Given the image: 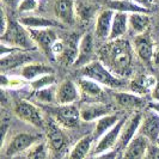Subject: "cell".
Listing matches in <instances>:
<instances>
[{
  "instance_id": "obj_9",
  "label": "cell",
  "mask_w": 159,
  "mask_h": 159,
  "mask_svg": "<svg viewBox=\"0 0 159 159\" xmlns=\"http://www.w3.org/2000/svg\"><path fill=\"white\" fill-rule=\"evenodd\" d=\"M141 121H143V112L140 111L133 112L129 117H127L125 125H123V128H122V132H121V135H120L119 139V143L116 145L115 150H117L120 153L123 152V150L128 146V143L139 134Z\"/></svg>"
},
{
  "instance_id": "obj_43",
  "label": "cell",
  "mask_w": 159,
  "mask_h": 159,
  "mask_svg": "<svg viewBox=\"0 0 159 159\" xmlns=\"http://www.w3.org/2000/svg\"><path fill=\"white\" fill-rule=\"evenodd\" d=\"M153 62L159 64V44L154 47V56H153Z\"/></svg>"
},
{
  "instance_id": "obj_23",
  "label": "cell",
  "mask_w": 159,
  "mask_h": 159,
  "mask_svg": "<svg viewBox=\"0 0 159 159\" xmlns=\"http://www.w3.org/2000/svg\"><path fill=\"white\" fill-rule=\"evenodd\" d=\"M111 107L103 103H86L80 108V117L84 122L97 121L105 115L111 114Z\"/></svg>"
},
{
  "instance_id": "obj_29",
  "label": "cell",
  "mask_w": 159,
  "mask_h": 159,
  "mask_svg": "<svg viewBox=\"0 0 159 159\" xmlns=\"http://www.w3.org/2000/svg\"><path fill=\"white\" fill-rule=\"evenodd\" d=\"M108 8H111L115 12H125V13H150V10L136 5L132 0H111L108 2Z\"/></svg>"
},
{
  "instance_id": "obj_20",
  "label": "cell",
  "mask_w": 159,
  "mask_h": 159,
  "mask_svg": "<svg viewBox=\"0 0 159 159\" xmlns=\"http://www.w3.org/2000/svg\"><path fill=\"white\" fill-rule=\"evenodd\" d=\"M20 24L29 30H41V29H54V28H64V25L59 20H54L52 18L43 16H23L18 20Z\"/></svg>"
},
{
  "instance_id": "obj_14",
  "label": "cell",
  "mask_w": 159,
  "mask_h": 159,
  "mask_svg": "<svg viewBox=\"0 0 159 159\" xmlns=\"http://www.w3.org/2000/svg\"><path fill=\"white\" fill-rule=\"evenodd\" d=\"M154 44L152 41L150 32H145L141 35L134 36L133 48L135 52L136 56L143 61V64L151 65L153 62V56H154Z\"/></svg>"
},
{
  "instance_id": "obj_25",
  "label": "cell",
  "mask_w": 159,
  "mask_h": 159,
  "mask_svg": "<svg viewBox=\"0 0 159 159\" xmlns=\"http://www.w3.org/2000/svg\"><path fill=\"white\" fill-rule=\"evenodd\" d=\"M129 29V15L125 12H115L112 19L111 31L108 41H115L122 39Z\"/></svg>"
},
{
  "instance_id": "obj_16",
  "label": "cell",
  "mask_w": 159,
  "mask_h": 159,
  "mask_svg": "<svg viewBox=\"0 0 159 159\" xmlns=\"http://www.w3.org/2000/svg\"><path fill=\"white\" fill-rule=\"evenodd\" d=\"M56 20L62 25H73L77 20V11L74 0H56L54 4Z\"/></svg>"
},
{
  "instance_id": "obj_1",
  "label": "cell",
  "mask_w": 159,
  "mask_h": 159,
  "mask_svg": "<svg viewBox=\"0 0 159 159\" xmlns=\"http://www.w3.org/2000/svg\"><path fill=\"white\" fill-rule=\"evenodd\" d=\"M98 54L99 60L119 78L130 75L135 52L128 40L108 41Z\"/></svg>"
},
{
  "instance_id": "obj_19",
  "label": "cell",
  "mask_w": 159,
  "mask_h": 159,
  "mask_svg": "<svg viewBox=\"0 0 159 159\" xmlns=\"http://www.w3.org/2000/svg\"><path fill=\"white\" fill-rule=\"evenodd\" d=\"M151 143L145 136L138 135L128 143L121 154V159H143Z\"/></svg>"
},
{
  "instance_id": "obj_28",
  "label": "cell",
  "mask_w": 159,
  "mask_h": 159,
  "mask_svg": "<svg viewBox=\"0 0 159 159\" xmlns=\"http://www.w3.org/2000/svg\"><path fill=\"white\" fill-rule=\"evenodd\" d=\"M77 84L79 86L81 95L86 96L88 98L96 99V98H99L101 96L103 95V86L99 85L95 80L90 79V78L80 77L78 81H77Z\"/></svg>"
},
{
  "instance_id": "obj_37",
  "label": "cell",
  "mask_w": 159,
  "mask_h": 159,
  "mask_svg": "<svg viewBox=\"0 0 159 159\" xmlns=\"http://www.w3.org/2000/svg\"><path fill=\"white\" fill-rule=\"evenodd\" d=\"M119 158H120V152L117 150H111V151L96 154V156H93V158L91 159H119Z\"/></svg>"
},
{
  "instance_id": "obj_11",
  "label": "cell",
  "mask_w": 159,
  "mask_h": 159,
  "mask_svg": "<svg viewBox=\"0 0 159 159\" xmlns=\"http://www.w3.org/2000/svg\"><path fill=\"white\" fill-rule=\"evenodd\" d=\"M139 134L145 136L151 143H156L159 138V114L146 108L143 112V121Z\"/></svg>"
},
{
  "instance_id": "obj_34",
  "label": "cell",
  "mask_w": 159,
  "mask_h": 159,
  "mask_svg": "<svg viewBox=\"0 0 159 159\" xmlns=\"http://www.w3.org/2000/svg\"><path fill=\"white\" fill-rule=\"evenodd\" d=\"M28 81L23 79L22 77H10L6 75L5 73L1 74V88L2 90H17V89H22L25 86Z\"/></svg>"
},
{
  "instance_id": "obj_18",
  "label": "cell",
  "mask_w": 159,
  "mask_h": 159,
  "mask_svg": "<svg viewBox=\"0 0 159 159\" xmlns=\"http://www.w3.org/2000/svg\"><path fill=\"white\" fill-rule=\"evenodd\" d=\"M95 55V40L91 34H85L79 40L78 57L74 62V67H85L86 65L93 61L92 56Z\"/></svg>"
},
{
  "instance_id": "obj_17",
  "label": "cell",
  "mask_w": 159,
  "mask_h": 159,
  "mask_svg": "<svg viewBox=\"0 0 159 159\" xmlns=\"http://www.w3.org/2000/svg\"><path fill=\"white\" fill-rule=\"evenodd\" d=\"M114 15L115 11H112L111 8H104L101 12H98L95 23V36L97 40H109Z\"/></svg>"
},
{
  "instance_id": "obj_2",
  "label": "cell",
  "mask_w": 159,
  "mask_h": 159,
  "mask_svg": "<svg viewBox=\"0 0 159 159\" xmlns=\"http://www.w3.org/2000/svg\"><path fill=\"white\" fill-rule=\"evenodd\" d=\"M0 37H1V43L7 44L10 47L18 48L26 52H35L39 49L32 40L29 29H26L23 24L16 20L8 22L6 31L0 35Z\"/></svg>"
},
{
  "instance_id": "obj_7",
  "label": "cell",
  "mask_w": 159,
  "mask_h": 159,
  "mask_svg": "<svg viewBox=\"0 0 159 159\" xmlns=\"http://www.w3.org/2000/svg\"><path fill=\"white\" fill-rule=\"evenodd\" d=\"M44 130H46V143L49 150L54 153L62 151L67 143V136L65 134L64 128L52 116H48V119H46Z\"/></svg>"
},
{
  "instance_id": "obj_5",
  "label": "cell",
  "mask_w": 159,
  "mask_h": 159,
  "mask_svg": "<svg viewBox=\"0 0 159 159\" xmlns=\"http://www.w3.org/2000/svg\"><path fill=\"white\" fill-rule=\"evenodd\" d=\"M13 112L19 120L35 128L44 129L46 119L41 109L26 99H17L13 104Z\"/></svg>"
},
{
  "instance_id": "obj_3",
  "label": "cell",
  "mask_w": 159,
  "mask_h": 159,
  "mask_svg": "<svg viewBox=\"0 0 159 159\" xmlns=\"http://www.w3.org/2000/svg\"><path fill=\"white\" fill-rule=\"evenodd\" d=\"M80 73L81 77L95 80L103 88L121 89L125 84V81L117 75H115L101 60H93L92 62L83 67Z\"/></svg>"
},
{
  "instance_id": "obj_35",
  "label": "cell",
  "mask_w": 159,
  "mask_h": 159,
  "mask_svg": "<svg viewBox=\"0 0 159 159\" xmlns=\"http://www.w3.org/2000/svg\"><path fill=\"white\" fill-rule=\"evenodd\" d=\"M53 85H56L55 74H46V75H42V77H40V78H37L36 80L30 83V88H31L34 92L39 91L41 89L53 86Z\"/></svg>"
},
{
  "instance_id": "obj_27",
  "label": "cell",
  "mask_w": 159,
  "mask_h": 159,
  "mask_svg": "<svg viewBox=\"0 0 159 159\" xmlns=\"http://www.w3.org/2000/svg\"><path fill=\"white\" fill-rule=\"evenodd\" d=\"M122 116L123 115H120V114H109V115H105L99 120H97L93 133H92V135L95 136L96 141L99 138H102L107 132H109L120 120L122 119Z\"/></svg>"
},
{
  "instance_id": "obj_32",
  "label": "cell",
  "mask_w": 159,
  "mask_h": 159,
  "mask_svg": "<svg viewBox=\"0 0 159 159\" xmlns=\"http://www.w3.org/2000/svg\"><path fill=\"white\" fill-rule=\"evenodd\" d=\"M56 90H57L56 85L41 89L39 91H35L34 92V97L40 103H43V104L56 103Z\"/></svg>"
},
{
  "instance_id": "obj_38",
  "label": "cell",
  "mask_w": 159,
  "mask_h": 159,
  "mask_svg": "<svg viewBox=\"0 0 159 159\" xmlns=\"http://www.w3.org/2000/svg\"><path fill=\"white\" fill-rule=\"evenodd\" d=\"M143 159H159V147L156 143H151Z\"/></svg>"
},
{
  "instance_id": "obj_33",
  "label": "cell",
  "mask_w": 159,
  "mask_h": 159,
  "mask_svg": "<svg viewBox=\"0 0 159 159\" xmlns=\"http://www.w3.org/2000/svg\"><path fill=\"white\" fill-rule=\"evenodd\" d=\"M49 147L46 141H40L34 145L29 151L25 153V159H48L49 157Z\"/></svg>"
},
{
  "instance_id": "obj_26",
  "label": "cell",
  "mask_w": 159,
  "mask_h": 159,
  "mask_svg": "<svg viewBox=\"0 0 159 159\" xmlns=\"http://www.w3.org/2000/svg\"><path fill=\"white\" fill-rule=\"evenodd\" d=\"M96 141L95 136L92 134L83 136L81 139H79L77 143L72 147V150L70 151V154L67 156L68 159H86L91 148L93 146V143Z\"/></svg>"
},
{
  "instance_id": "obj_13",
  "label": "cell",
  "mask_w": 159,
  "mask_h": 159,
  "mask_svg": "<svg viewBox=\"0 0 159 159\" xmlns=\"http://www.w3.org/2000/svg\"><path fill=\"white\" fill-rule=\"evenodd\" d=\"M81 92L77 83L71 79L61 81L56 90V104L57 105H70L79 101Z\"/></svg>"
},
{
  "instance_id": "obj_12",
  "label": "cell",
  "mask_w": 159,
  "mask_h": 159,
  "mask_svg": "<svg viewBox=\"0 0 159 159\" xmlns=\"http://www.w3.org/2000/svg\"><path fill=\"white\" fill-rule=\"evenodd\" d=\"M35 44L42 53H44L49 59H54L53 56V46L57 41V35L54 29H41V30H29Z\"/></svg>"
},
{
  "instance_id": "obj_24",
  "label": "cell",
  "mask_w": 159,
  "mask_h": 159,
  "mask_svg": "<svg viewBox=\"0 0 159 159\" xmlns=\"http://www.w3.org/2000/svg\"><path fill=\"white\" fill-rule=\"evenodd\" d=\"M115 101L119 104V107L123 109H132V110H139L145 105V98L143 96H139L133 92H126V91H119L115 92Z\"/></svg>"
},
{
  "instance_id": "obj_45",
  "label": "cell",
  "mask_w": 159,
  "mask_h": 159,
  "mask_svg": "<svg viewBox=\"0 0 159 159\" xmlns=\"http://www.w3.org/2000/svg\"><path fill=\"white\" fill-rule=\"evenodd\" d=\"M156 145H157V146H158V147H159V138H158V140L156 141Z\"/></svg>"
},
{
  "instance_id": "obj_10",
  "label": "cell",
  "mask_w": 159,
  "mask_h": 159,
  "mask_svg": "<svg viewBox=\"0 0 159 159\" xmlns=\"http://www.w3.org/2000/svg\"><path fill=\"white\" fill-rule=\"evenodd\" d=\"M126 120H127V116H122V119L120 120L109 132H107L102 138H99L97 140V143L95 145L93 151H92L93 156L116 148V145L119 143L120 135H121V132H122V128H123Z\"/></svg>"
},
{
  "instance_id": "obj_36",
  "label": "cell",
  "mask_w": 159,
  "mask_h": 159,
  "mask_svg": "<svg viewBox=\"0 0 159 159\" xmlns=\"http://www.w3.org/2000/svg\"><path fill=\"white\" fill-rule=\"evenodd\" d=\"M39 7V0H22L18 6V11L20 13H30Z\"/></svg>"
},
{
  "instance_id": "obj_42",
  "label": "cell",
  "mask_w": 159,
  "mask_h": 159,
  "mask_svg": "<svg viewBox=\"0 0 159 159\" xmlns=\"http://www.w3.org/2000/svg\"><path fill=\"white\" fill-rule=\"evenodd\" d=\"M146 108H148V109H151V110H153V111H156L159 114V102L152 101V102H150V103L147 104Z\"/></svg>"
},
{
  "instance_id": "obj_48",
  "label": "cell",
  "mask_w": 159,
  "mask_h": 159,
  "mask_svg": "<svg viewBox=\"0 0 159 159\" xmlns=\"http://www.w3.org/2000/svg\"><path fill=\"white\" fill-rule=\"evenodd\" d=\"M119 159H121V156H120V158H119Z\"/></svg>"
},
{
  "instance_id": "obj_30",
  "label": "cell",
  "mask_w": 159,
  "mask_h": 159,
  "mask_svg": "<svg viewBox=\"0 0 159 159\" xmlns=\"http://www.w3.org/2000/svg\"><path fill=\"white\" fill-rule=\"evenodd\" d=\"M151 19L148 13H130L129 15V29L138 36L148 31Z\"/></svg>"
},
{
  "instance_id": "obj_21",
  "label": "cell",
  "mask_w": 159,
  "mask_h": 159,
  "mask_svg": "<svg viewBox=\"0 0 159 159\" xmlns=\"http://www.w3.org/2000/svg\"><path fill=\"white\" fill-rule=\"evenodd\" d=\"M157 77L151 74H139L134 77L129 83V90L130 92L136 93L139 96L151 95L153 89L156 86Z\"/></svg>"
},
{
  "instance_id": "obj_47",
  "label": "cell",
  "mask_w": 159,
  "mask_h": 159,
  "mask_svg": "<svg viewBox=\"0 0 159 159\" xmlns=\"http://www.w3.org/2000/svg\"><path fill=\"white\" fill-rule=\"evenodd\" d=\"M154 1H159V0H154Z\"/></svg>"
},
{
  "instance_id": "obj_31",
  "label": "cell",
  "mask_w": 159,
  "mask_h": 159,
  "mask_svg": "<svg viewBox=\"0 0 159 159\" xmlns=\"http://www.w3.org/2000/svg\"><path fill=\"white\" fill-rule=\"evenodd\" d=\"M97 8L98 6L95 4H91L88 1H80L75 4V11H77V18L84 22V23H88L91 20V18L95 16L96 12H97Z\"/></svg>"
},
{
  "instance_id": "obj_41",
  "label": "cell",
  "mask_w": 159,
  "mask_h": 159,
  "mask_svg": "<svg viewBox=\"0 0 159 159\" xmlns=\"http://www.w3.org/2000/svg\"><path fill=\"white\" fill-rule=\"evenodd\" d=\"M152 98H153V101H156V102H159V75H157V81H156V86L153 89V91H152Z\"/></svg>"
},
{
  "instance_id": "obj_46",
  "label": "cell",
  "mask_w": 159,
  "mask_h": 159,
  "mask_svg": "<svg viewBox=\"0 0 159 159\" xmlns=\"http://www.w3.org/2000/svg\"><path fill=\"white\" fill-rule=\"evenodd\" d=\"M64 159H68V158H67V157H65V158Z\"/></svg>"
},
{
  "instance_id": "obj_8",
  "label": "cell",
  "mask_w": 159,
  "mask_h": 159,
  "mask_svg": "<svg viewBox=\"0 0 159 159\" xmlns=\"http://www.w3.org/2000/svg\"><path fill=\"white\" fill-rule=\"evenodd\" d=\"M64 129H72L79 126L81 121L80 109L75 104L70 105H57L54 109L53 115H50Z\"/></svg>"
},
{
  "instance_id": "obj_6",
  "label": "cell",
  "mask_w": 159,
  "mask_h": 159,
  "mask_svg": "<svg viewBox=\"0 0 159 159\" xmlns=\"http://www.w3.org/2000/svg\"><path fill=\"white\" fill-rule=\"evenodd\" d=\"M79 50V42H77L74 36H70L67 40L57 39L53 46V56L59 62L65 66H73Z\"/></svg>"
},
{
  "instance_id": "obj_15",
  "label": "cell",
  "mask_w": 159,
  "mask_h": 159,
  "mask_svg": "<svg viewBox=\"0 0 159 159\" xmlns=\"http://www.w3.org/2000/svg\"><path fill=\"white\" fill-rule=\"evenodd\" d=\"M34 62V59L30 55L29 52L26 50H16V52H12L10 54L1 56L0 59V68L1 72L5 73L7 71H12L19 66H25V65Z\"/></svg>"
},
{
  "instance_id": "obj_22",
  "label": "cell",
  "mask_w": 159,
  "mask_h": 159,
  "mask_svg": "<svg viewBox=\"0 0 159 159\" xmlns=\"http://www.w3.org/2000/svg\"><path fill=\"white\" fill-rule=\"evenodd\" d=\"M55 70L50 65L43 64V62H30L20 68V77L25 79L28 83H31L37 78L46 74H54Z\"/></svg>"
},
{
  "instance_id": "obj_44",
  "label": "cell",
  "mask_w": 159,
  "mask_h": 159,
  "mask_svg": "<svg viewBox=\"0 0 159 159\" xmlns=\"http://www.w3.org/2000/svg\"><path fill=\"white\" fill-rule=\"evenodd\" d=\"M11 159H25V156H18V157H13V158H11Z\"/></svg>"
},
{
  "instance_id": "obj_39",
  "label": "cell",
  "mask_w": 159,
  "mask_h": 159,
  "mask_svg": "<svg viewBox=\"0 0 159 159\" xmlns=\"http://www.w3.org/2000/svg\"><path fill=\"white\" fill-rule=\"evenodd\" d=\"M132 1H134L136 5L146 8V10H150V11H151V7H152V5H153V2H154V0H132Z\"/></svg>"
},
{
  "instance_id": "obj_40",
  "label": "cell",
  "mask_w": 159,
  "mask_h": 159,
  "mask_svg": "<svg viewBox=\"0 0 159 159\" xmlns=\"http://www.w3.org/2000/svg\"><path fill=\"white\" fill-rule=\"evenodd\" d=\"M20 2H22V0H2V4L6 5L8 8H12V10L18 8Z\"/></svg>"
},
{
  "instance_id": "obj_4",
  "label": "cell",
  "mask_w": 159,
  "mask_h": 159,
  "mask_svg": "<svg viewBox=\"0 0 159 159\" xmlns=\"http://www.w3.org/2000/svg\"><path fill=\"white\" fill-rule=\"evenodd\" d=\"M43 136L41 134H32L28 132H19L11 136L8 141L2 145V152L8 158L20 156L23 152H28L34 145L42 141Z\"/></svg>"
}]
</instances>
